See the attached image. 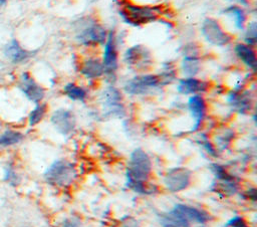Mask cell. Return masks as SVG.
<instances>
[{
	"mask_svg": "<svg viewBox=\"0 0 257 227\" xmlns=\"http://www.w3.org/2000/svg\"><path fill=\"white\" fill-rule=\"evenodd\" d=\"M6 2H7V0H0V6H3Z\"/></svg>",
	"mask_w": 257,
	"mask_h": 227,
	"instance_id": "obj_38",
	"label": "cell"
},
{
	"mask_svg": "<svg viewBox=\"0 0 257 227\" xmlns=\"http://www.w3.org/2000/svg\"><path fill=\"white\" fill-rule=\"evenodd\" d=\"M118 13L124 23L140 27L158 20L163 10L159 5H142L127 0H120Z\"/></svg>",
	"mask_w": 257,
	"mask_h": 227,
	"instance_id": "obj_1",
	"label": "cell"
},
{
	"mask_svg": "<svg viewBox=\"0 0 257 227\" xmlns=\"http://www.w3.org/2000/svg\"><path fill=\"white\" fill-rule=\"evenodd\" d=\"M209 88V82L199 79L195 76L184 77L179 80L177 90L182 94H201L207 91Z\"/></svg>",
	"mask_w": 257,
	"mask_h": 227,
	"instance_id": "obj_15",
	"label": "cell"
},
{
	"mask_svg": "<svg viewBox=\"0 0 257 227\" xmlns=\"http://www.w3.org/2000/svg\"><path fill=\"white\" fill-rule=\"evenodd\" d=\"M61 227H82V225L78 219L69 218L63 221Z\"/></svg>",
	"mask_w": 257,
	"mask_h": 227,
	"instance_id": "obj_35",
	"label": "cell"
},
{
	"mask_svg": "<svg viewBox=\"0 0 257 227\" xmlns=\"http://www.w3.org/2000/svg\"><path fill=\"white\" fill-rule=\"evenodd\" d=\"M225 227H247V225H246V223H245V221L242 217L236 216V217L230 219L226 223Z\"/></svg>",
	"mask_w": 257,
	"mask_h": 227,
	"instance_id": "obj_33",
	"label": "cell"
},
{
	"mask_svg": "<svg viewBox=\"0 0 257 227\" xmlns=\"http://www.w3.org/2000/svg\"><path fill=\"white\" fill-rule=\"evenodd\" d=\"M188 107L194 120L192 131H196L201 126L206 113V101L201 94H193L188 100Z\"/></svg>",
	"mask_w": 257,
	"mask_h": 227,
	"instance_id": "obj_19",
	"label": "cell"
},
{
	"mask_svg": "<svg viewBox=\"0 0 257 227\" xmlns=\"http://www.w3.org/2000/svg\"><path fill=\"white\" fill-rule=\"evenodd\" d=\"M181 69L186 77L196 75L201 69L200 50L193 43L188 44L184 47Z\"/></svg>",
	"mask_w": 257,
	"mask_h": 227,
	"instance_id": "obj_11",
	"label": "cell"
},
{
	"mask_svg": "<svg viewBox=\"0 0 257 227\" xmlns=\"http://www.w3.org/2000/svg\"><path fill=\"white\" fill-rule=\"evenodd\" d=\"M103 51L101 56V63L104 70V75L106 78L112 82L115 79V74L118 69V49H117V37L115 32L110 30L107 33L105 42L103 43Z\"/></svg>",
	"mask_w": 257,
	"mask_h": 227,
	"instance_id": "obj_4",
	"label": "cell"
},
{
	"mask_svg": "<svg viewBox=\"0 0 257 227\" xmlns=\"http://www.w3.org/2000/svg\"><path fill=\"white\" fill-rule=\"evenodd\" d=\"M47 110V105L45 103H36L35 107L28 115V125L30 127H34L39 124L44 118Z\"/></svg>",
	"mask_w": 257,
	"mask_h": 227,
	"instance_id": "obj_25",
	"label": "cell"
},
{
	"mask_svg": "<svg viewBox=\"0 0 257 227\" xmlns=\"http://www.w3.org/2000/svg\"><path fill=\"white\" fill-rule=\"evenodd\" d=\"M18 86L26 98L34 103H39L45 95L44 88L33 78L28 71H23L19 75Z\"/></svg>",
	"mask_w": 257,
	"mask_h": 227,
	"instance_id": "obj_10",
	"label": "cell"
},
{
	"mask_svg": "<svg viewBox=\"0 0 257 227\" xmlns=\"http://www.w3.org/2000/svg\"><path fill=\"white\" fill-rule=\"evenodd\" d=\"M244 36H243V42L255 47L257 42V25L255 21L247 22L245 28L243 29Z\"/></svg>",
	"mask_w": 257,
	"mask_h": 227,
	"instance_id": "obj_27",
	"label": "cell"
},
{
	"mask_svg": "<svg viewBox=\"0 0 257 227\" xmlns=\"http://www.w3.org/2000/svg\"><path fill=\"white\" fill-rule=\"evenodd\" d=\"M23 140V134L15 130H6L0 135V148H7L19 144Z\"/></svg>",
	"mask_w": 257,
	"mask_h": 227,
	"instance_id": "obj_24",
	"label": "cell"
},
{
	"mask_svg": "<svg viewBox=\"0 0 257 227\" xmlns=\"http://www.w3.org/2000/svg\"><path fill=\"white\" fill-rule=\"evenodd\" d=\"M234 53L236 57L248 68L255 71L257 66V55L255 47L244 42H237L234 45Z\"/></svg>",
	"mask_w": 257,
	"mask_h": 227,
	"instance_id": "obj_18",
	"label": "cell"
},
{
	"mask_svg": "<svg viewBox=\"0 0 257 227\" xmlns=\"http://www.w3.org/2000/svg\"><path fill=\"white\" fill-rule=\"evenodd\" d=\"M64 94L75 101H83L87 96V91L82 86H79L73 82H68L63 87Z\"/></svg>",
	"mask_w": 257,
	"mask_h": 227,
	"instance_id": "obj_23",
	"label": "cell"
},
{
	"mask_svg": "<svg viewBox=\"0 0 257 227\" xmlns=\"http://www.w3.org/2000/svg\"><path fill=\"white\" fill-rule=\"evenodd\" d=\"M162 85L158 74H141L128 79L124 85L123 90L131 95H142L157 89Z\"/></svg>",
	"mask_w": 257,
	"mask_h": 227,
	"instance_id": "obj_7",
	"label": "cell"
},
{
	"mask_svg": "<svg viewBox=\"0 0 257 227\" xmlns=\"http://www.w3.org/2000/svg\"><path fill=\"white\" fill-rule=\"evenodd\" d=\"M107 33L106 28L91 16L79 18L74 24L75 40L84 47L102 46Z\"/></svg>",
	"mask_w": 257,
	"mask_h": 227,
	"instance_id": "obj_2",
	"label": "cell"
},
{
	"mask_svg": "<svg viewBox=\"0 0 257 227\" xmlns=\"http://www.w3.org/2000/svg\"><path fill=\"white\" fill-rule=\"evenodd\" d=\"M126 186L130 189H132L135 192H137V193H140V194H151V191L148 190L149 188L146 187L145 182L126 179Z\"/></svg>",
	"mask_w": 257,
	"mask_h": 227,
	"instance_id": "obj_30",
	"label": "cell"
},
{
	"mask_svg": "<svg viewBox=\"0 0 257 227\" xmlns=\"http://www.w3.org/2000/svg\"><path fill=\"white\" fill-rule=\"evenodd\" d=\"M79 72L87 79H96L101 77L104 75L101 59L94 56L83 58L79 64Z\"/></svg>",
	"mask_w": 257,
	"mask_h": 227,
	"instance_id": "obj_17",
	"label": "cell"
},
{
	"mask_svg": "<svg viewBox=\"0 0 257 227\" xmlns=\"http://www.w3.org/2000/svg\"><path fill=\"white\" fill-rule=\"evenodd\" d=\"M123 62L135 68H147L152 64L153 55L151 50L143 44H135L125 49L122 55Z\"/></svg>",
	"mask_w": 257,
	"mask_h": 227,
	"instance_id": "obj_8",
	"label": "cell"
},
{
	"mask_svg": "<svg viewBox=\"0 0 257 227\" xmlns=\"http://www.w3.org/2000/svg\"><path fill=\"white\" fill-rule=\"evenodd\" d=\"M3 181L7 182L11 186H17L20 182V177L12 166L6 165L3 169Z\"/></svg>",
	"mask_w": 257,
	"mask_h": 227,
	"instance_id": "obj_28",
	"label": "cell"
},
{
	"mask_svg": "<svg viewBox=\"0 0 257 227\" xmlns=\"http://www.w3.org/2000/svg\"><path fill=\"white\" fill-rule=\"evenodd\" d=\"M223 14L228 18L237 31H243L247 24L248 16L242 6L237 4L230 5L223 10Z\"/></svg>",
	"mask_w": 257,
	"mask_h": 227,
	"instance_id": "obj_20",
	"label": "cell"
},
{
	"mask_svg": "<svg viewBox=\"0 0 257 227\" xmlns=\"http://www.w3.org/2000/svg\"><path fill=\"white\" fill-rule=\"evenodd\" d=\"M75 176V170L72 164L58 160L54 162L44 173V179L47 183L54 186H65L72 182Z\"/></svg>",
	"mask_w": 257,
	"mask_h": 227,
	"instance_id": "obj_6",
	"label": "cell"
},
{
	"mask_svg": "<svg viewBox=\"0 0 257 227\" xmlns=\"http://www.w3.org/2000/svg\"><path fill=\"white\" fill-rule=\"evenodd\" d=\"M231 1H235L236 3H238L237 5H243V6H246L248 5V0H231Z\"/></svg>",
	"mask_w": 257,
	"mask_h": 227,
	"instance_id": "obj_37",
	"label": "cell"
},
{
	"mask_svg": "<svg viewBox=\"0 0 257 227\" xmlns=\"http://www.w3.org/2000/svg\"><path fill=\"white\" fill-rule=\"evenodd\" d=\"M120 91L112 85L107 86L100 95L101 105L105 116L108 117H122L124 115V107L121 102Z\"/></svg>",
	"mask_w": 257,
	"mask_h": 227,
	"instance_id": "obj_9",
	"label": "cell"
},
{
	"mask_svg": "<svg viewBox=\"0 0 257 227\" xmlns=\"http://www.w3.org/2000/svg\"><path fill=\"white\" fill-rule=\"evenodd\" d=\"M227 100L231 107L239 113H246L250 111L252 107V97L250 92L241 88H236L230 91Z\"/></svg>",
	"mask_w": 257,
	"mask_h": 227,
	"instance_id": "obj_14",
	"label": "cell"
},
{
	"mask_svg": "<svg viewBox=\"0 0 257 227\" xmlns=\"http://www.w3.org/2000/svg\"><path fill=\"white\" fill-rule=\"evenodd\" d=\"M190 181L191 173L183 168H175L170 170L164 178L166 187L173 192L186 189L189 186Z\"/></svg>",
	"mask_w": 257,
	"mask_h": 227,
	"instance_id": "obj_13",
	"label": "cell"
},
{
	"mask_svg": "<svg viewBox=\"0 0 257 227\" xmlns=\"http://www.w3.org/2000/svg\"><path fill=\"white\" fill-rule=\"evenodd\" d=\"M50 122L53 128L61 135H70L74 129L76 120L72 111L65 108H58L51 115Z\"/></svg>",
	"mask_w": 257,
	"mask_h": 227,
	"instance_id": "obj_12",
	"label": "cell"
},
{
	"mask_svg": "<svg viewBox=\"0 0 257 227\" xmlns=\"http://www.w3.org/2000/svg\"><path fill=\"white\" fill-rule=\"evenodd\" d=\"M152 171V162L142 149H136L131 154L128 168L126 170V179L145 182L148 180Z\"/></svg>",
	"mask_w": 257,
	"mask_h": 227,
	"instance_id": "obj_5",
	"label": "cell"
},
{
	"mask_svg": "<svg viewBox=\"0 0 257 227\" xmlns=\"http://www.w3.org/2000/svg\"><path fill=\"white\" fill-rule=\"evenodd\" d=\"M174 209L179 212L184 218H186L189 222H196V223H206L210 219V215L201 209L184 205V204H177Z\"/></svg>",
	"mask_w": 257,
	"mask_h": 227,
	"instance_id": "obj_21",
	"label": "cell"
},
{
	"mask_svg": "<svg viewBox=\"0 0 257 227\" xmlns=\"http://www.w3.org/2000/svg\"><path fill=\"white\" fill-rule=\"evenodd\" d=\"M160 222L163 227H191L190 222L175 209L162 215Z\"/></svg>",
	"mask_w": 257,
	"mask_h": 227,
	"instance_id": "obj_22",
	"label": "cell"
},
{
	"mask_svg": "<svg viewBox=\"0 0 257 227\" xmlns=\"http://www.w3.org/2000/svg\"><path fill=\"white\" fill-rule=\"evenodd\" d=\"M201 34L207 43L216 47H224L233 40V35L223 27L219 20L213 17L203 20Z\"/></svg>",
	"mask_w": 257,
	"mask_h": 227,
	"instance_id": "obj_3",
	"label": "cell"
},
{
	"mask_svg": "<svg viewBox=\"0 0 257 227\" xmlns=\"http://www.w3.org/2000/svg\"><path fill=\"white\" fill-rule=\"evenodd\" d=\"M211 170L214 173L216 179H218L219 181H233V178L219 164H212Z\"/></svg>",
	"mask_w": 257,
	"mask_h": 227,
	"instance_id": "obj_29",
	"label": "cell"
},
{
	"mask_svg": "<svg viewBox=\"0 0 257 227\" xmlns=\"http://www.w3.org/2000/svg\"><path fill=\"white\" fill-rule=\"evenodd\" d=\"M248 195H249V198H251L252 200H255L256 199V190L251 189L250 191H248Z\"/></svg>",
	"mask_w": 257,
	"mask_h": 227,
	"instance_id": "obj_36",
	"label": "cell"
},
{
	"mask_svg": "<svg viewBox=\"0 0 257 227\" xmlns=\"http://www.w3.org/2000/svg\"><path fill=\"white\" fill-rule=\"evenodd\" d=\"M4 55L14 64L23 63L32 56V51H29L21 46L16 39L10 40L4 46Z\"/></svg>",
	"mask_w": 257,
	"mask_h": 227,
	"instance_id": "obj_16",
	"label": "cell"
},
{
	"mask_svg": "<svg viewBox=\"0 0 257 227\" xmlns=\"http://www.w3.org/2000/svg\"><path fill=\"white\" fill-rule=\"evenodd\" d=\"M233 138H234V132H232L231 130H227L226 132H224L223 134L217 137L216 142L219 147H221L222 149H225L230 144Z\"/></svg>",
	"mask_w": 257,
	"mask_h": 227,
	"instance_id": "obj_31",
	"label": "cell"
},
{
	"mask_svg": "<svg viewBox=\"0 0 257 227\" xmlns=\"http://www.w3.org/2000/svg\"><path fill=\"white\" fill-rule=\"evenodd\" d=\"M176 73L177 70L175 68V65L172 62H165L162 65V71L160 74H158L162 85L163 84H168L172 82L176 78Z\"/></svg>",
	"mask_w": 257,
	"mask_h": 227,
	"instance_id": "obj_26",
	"label": "cell"
},
{
	"mask_svg": "<svg viewBox=\"0 0 257 227\" xmlns=\"http://www.w3.org/2000/svg\"><path fill=\"white\" fill-rule=\"evenodd\" d=\"M118 227H139V222L132 217H126L120 221Z\"/></svg>",
	"mask_w": 257,
	"mask_h": 227,
	"instance_id": "obj_34",
	"label": "cell"
},
{
	"mask_svg": "<svg viewBox=\"0 0 257 227\" xmlns=\"http://www.w3.org/2000/svg\"><path fill=\"white\" fill-rule=\"evenodd\" d=\"M201 144L203 146V148L212 156H216L217 152H216V149L213 147V145L209 142L208 138L205 136V135H201Z\"/></svg>",
	"mask_w": 257,
	"mask_h": 227,
	"instance_id": "obj_32",
	"label": "cell"
}]
</instances>
